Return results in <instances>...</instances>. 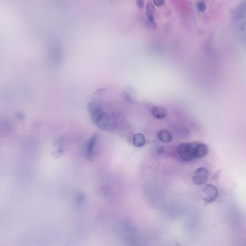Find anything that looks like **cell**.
<instances>
[{"instance_id": "6da1fadb", "label": "cell", "mask_w": 246, "mask_h": 246, "mask_svg": "<svg viewBox=\"0 0 246 246\" xmlns=\"http://www.w3.org/2000/svg\"><path fill=\"white\" fill-rule=\"evenodd\" d=\"M198 142L181 143L178 147V152L181 158L186 161H190L195 158L196 148Z\"/></svg>"}, {"instance_id": "7a4b0ae2", "label": "cell", "mask_w": 246, "mask_h": 246, "mask_svg": "<svg viewBox=\"0 0 246 246\" xmlns=\"http://www.w3.org/2000/svg\"><path fill=\"white\" fill-rule=\"evenodd\" d=\"M203 200L206 203H212L218 197V190L216 186L212 184H207L203 189Z\"/></svg>"}, {"instance_id": "3957f363", "label": "cell", "mask_w": 246, "mask_h": 246, "mask_svg": "<svg viewBox=\"0 0 246 246\" xmlns=\"http://www.w3.org/2000/svg\"><path fill=\"white\" fill-rule=\"evenodd\" d=\"M88 109L93 122L103 112V105L99 101H93L90 102L88 106Z\"/></svg>"}, {"instance_id": "277c9868", "label": "cell", "mask_w": 246, "mask_h": 246, "mask_svg": "<svg viewBox=\"0 0 246 246\" xmlns=\"http://www.w3.org/2000/svg\"><path fill=\"white\" fill-rule=\"evenodd\" d=\"M193 181L198 185L204 184L208 179L207 170L204 167H200L194 172L192 176Z\"/></svg>"}, {"instance_id": "5b68a950", "label": "cell", "mask_w": 246, "mask_h": 246, "mask_svg": "<svg viewBox=\"0 0 246 246\" xmlns=\"http://www.w3.org/2000/svg\"><path fill=\"white\" fill-rule=\"evenodd\" d=\"M98 136L94 135L90 138L86 143V155L90 159L94 158L95 157L98 145Z\"/></svg>"}, {"instance_id": "8992f818", "label": "cell", "mask_w": 246, "mask_h": 246, "mask_svg": "<svg viewBox=\"0 0 246 246\" xmlns=\"http://www.w3.org/2000/svg\"><path fill=\"white\" fill-rule=\"evenodd\" d=\"M96 126L102 130H106L110 125V118L107 113L103 112L93 122Z\"/></svg>"}, {"instance_id": "52a82bcc", "label": "cell", "mask_w": 246, "mask_h": 246, "mask_svg": "<svg viewBox=\"0 0 246 246\" xmlns=\"http://www.w3.org/2000/svg\"><path fill=\"white\" fill-rule=\"evenodd\" d=\"M167 110L162 106H154L151 110V115L154 118L162 119L167 115Z\"/></svg>"}, {"instance_id": "ba28073f", "label": "cell", "mask_w": 246, "mask_h": 246, "mask_svg": "<svg viewBox=\"0 0 246 246\" xmlns=\"http://www.w3.org/2000/svg\"><path fill=\"white\" fill-rule=\"evenodd\" d=\"M207 152L208 148L206 145L203 143L198 142L196 148L195 158L200 159L203 158L207 154Z\"/></svg>"}, {"instance_id": "9c48e42d", "label": "cell", "mask_w": 246, "mask_h": 246, "mask_svg": "<svg viewBox=\"0 0 246 246\" xmlns=\"http://www.w3.org/2000/svg\"><path fill=\"white\" fill-rule=\"evenodd\" d=\"M146 13L149 22L153 25V27H156V24L154 20L155 9L152 3H149L147 5Z\"/></svg>"}, {"instance_id": "30bf717a", "label": "cell", "mask_w": 246, "mask_h": 246, "mask_svg": "<svg viewBox=\"0 0 246 246\" xmlns=\"http://www.w3.org/2000/svg\"><path fill=\"white\" fill-rule=\"evenodd\" d=\"M158 137L159 139L164 143H169L172 139V135L166 130H160L158 133Z\"/></svg>"}, {"instance_id": "8fae6325", "label": "cell", "mask_w": 246, "mask_h": 246, "mask_svg": "<svg viewBox=\"0 0 246 246\" xmlns=\"http://www.w3.org/2000/svg\"><path fill=\"white\" fill-rule=\"evenodd\" d=\"M133 144L137 147H141L145 143V138L144 135L141 133H137L133 137Z\"/></svg>"}, {"instance_id": "7c38bea8", "label": "cell", "mask_w": 246, "mask_h": 246, "mask_svg": "<svg viewBox=\"0 0 246 246\" xmlns=\"http://www.w3.org/2000/svg\"><path fill=\"white\" fill-rule=\"evenodd\" d=\"M198 8L200 11L201 12H204L205 11L206 9V5L205 2L203 1H200L198 3Z\"/></svg>"}, {"instance_id": "4fadbf2b", "label": "cell", "mask_w": 246, "mask_h": 246, "mask_svg": "<svg viewBox=\"0 0 246 246\" xmlns=\"http://www.w3.org/2000/svg\"><path fill=\"white\" fill-rule=\"evenodd\" d=\"M153 1L154 4L158 7L162 6L164 4V0H153Z\"/></svg>"}, {"instance_id": "5bb4252c", "label": "cell", "mask_w": 246, "mask_h": 246, "mask_svg": "<svg viewBox=\"0 0 246 246\" xmlns=\"http://www.w3.org/2000/svg\"><path fill=\"white\" fill-rule=\"evenodd\" d=\"M137 6L140 9H142L144 6V0H136Z\"/></svg>"}]
</instances>
